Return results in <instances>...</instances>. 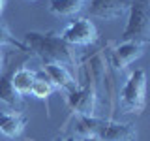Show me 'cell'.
I'll return each instance as SVG.
<instances>
[{"mask_svg": "<svg viewBox=\"0 0 150 141\" xmlns=\"http://www.w3.org/2000/svg\"><path fill=\"white\" fill-rule=\"evenodd\" d=\"M25 43L30 55H36L43 64H62L66 68L77 66L75 47L68 45L62 36L54 30L49 32H26Z\"/></svg>", "mask_w": 150, "mask_h": 141, "instance_id": "cell-1", "label": "cell"}, {"mask_svg": "<svg viewBox=\"0 0 150 141\" xmlns=\"http://www.w3.org/2000/svg\"><path fill=\"white\" fill-rule=\"evenodd\" d=\"M77 137H96L100 141H135V132L131 122H118L111 119H98V117H79Z\"/></svg>", "mask_w": 150, "mask_h": 141, "instance_id": "cell-2", "label": "cell"}, {"mask_svg": "<svg viewBox=\"0 0 150 141\" xmlns=\"http://www.w3.org/2000/svg\"><path fill=\"white\" fill-rule=\"evenodd\" d=\"M150 38V0H131L129 4V21L122 41H137L146 45Z\"/></svg>", "mask_w": 150, "mask_h": 141, "instance_id": "cell-3", "label": "cell"}, {"mask_svg": "<svg viewBox=\"0 0 150 141\" xmlns=\"http://www.w3.org/2000/svg\"><path fill=\"white\" fill-rule=\"evenodd\" d=\"M144 92H146V73L143 68H135L120 90V107L124 113H143Z\"/></svg>", "mask_w": 150, "mask_h": 141, "instance_id": "cell-4", "label": "cell"}, {"mask_svg": "<svg viewBox=\"0 0 150 141\" xmlns=\"http://www.w3.org/2000/svg\"><path fill=\"white\" fill-rule=\"evenodd\" d=\"M62 40L71 47H84L98 41V30L94 23L86 17H77L60 32Z\"/></svg>", "mask_w": 150, "mask_h": 141, "instance_id": "cell-5", "label": "cell"}, {"mask_svg": "<svg viewBox=\"0 0 150 141\" xmlns=\"http://www.w3.org/2000/svg\"><path fill=\"white\" fill-rule=\"evenodd\" d=\"M131 0H90L88 6V15L112 21V19L122 17L129 9Z\"/></svg>", "mask_w": 150, "mask_h": 141, "instance_id": "cell-6", "label": "cell"}, {"mask_svg": "<svg viewBox=\"0 0 150 141\" xmlns=\"http://www.w3.org/2000/svg\"><path fill=\"white\" fill-rule=\"evenodd\" d=\"M96 88L94 87H77L68 92V103L81 117H94L96 111Z\"/></svg>", "mask_w": 150, "mask_h": 141, "instance_id": "cell-7", "label": "cell"}, {"mask_svg": "<svg viewBox=\"0 0 150 141\" xmlns=\"http://www.w3.org/2000/svg\"><path fill=\"white\" fill-rule=\"evenodd\" d=\"M26 126V115L17 109H8L0 113V134L4 137L15 139L23 134Z\"/></svg>", "mask_w": 150, "mask_h": 141, "instance_id": "cell-8", "label": "cell"}, {"mask_svg": "<svg viewBox=\"0 0 150 141\" xmlns=\"http://www.w3.org/2000/svg\"><path fill=\"white\" fill-rule=\"evenodd\" d=\"M41 72L54 83L56 88H62L66 92H71L79 87V83L75 81V77L71 75V70L62 66V64H43Z\"/></svg>", "mask_w": 150, "mask_h": 141, "instance_id": "cell-9", "label": "cell"}, {"mask_svg": "<svg viewBox=\"0 0 150 141\" xmlns=\"http://www.w3.org/2000/svg\"><path fill=\"white\" fill-rule=\"evenodd\" d=\"M144 47L146 45L137 43V41H122V43L112 51V64L120 70L128 68V66L131 62H135L139 56H143Z\"/></svg>", "mask_w": 150, "mask_h": 141, "instance_id": "cell-10", "label": "cell"}, {"mask_svg": "<svg viewBox=\"0 0 150 141\" xmlns=\"http://www.w3.org/2000/svg\"><path fill=\"white\" fill-rule=\"evenodd\" d=\"M11 70L0 73V102L6 103L9 109H17L23 103V96H19L11 87Z\"/></svg>", "mask_w": 150, "mask_h": 141, "instance_id": "cell-11", "label": "cell"}, {"mask_svg": "<svg viewBox=\"0 0 150 141\" xmlns=\"http://www.w3.org/2000/svg\"><path fill=\"white\" fill-rule=\"evenodd\" d=\"M36 81V72L30 68H17L11 70V87L15 88L19 96H26L32 90V85Z\"/></svg>", "mask_w": 150, "mask_h": 141, "instance_id": "cell-12", "label": "cell"}, {"mask_svg": "<svg viewBox=\"0 0 150 141\" xmlns=\"http://www.w3.org/2000/svg\"><path fill=\"white\" fill-rule=\"evenodd\" d=\"M86 2L83 0H51L49 2V11L58 17H73L79 13Z\"/></svg>", "mask_w": 150, "mask_h": 141, "instance_id": "cell-13", "label": "cell"}, {"mask_svg": "<svg viewBox=\"0 0 150 141\" xmlns=\"http://www.w3.org/2000/svg\"><path fill=\"white\" fill-rule=\"evenodd\" d=\"M56 90V87H54V83L51 81L49 77L43 73V72H40V73H36V81L34 85H32V90L30 94H34L36 98H40V100H49V96Z\"/></svg>", "mask_w": 150, "mask_h": 141, "instance_id": "cell-14", "label": "cell"}, {"mask_svg": "<svg viewBox=\"0 0 150 141\" xmlns=\"http://www.w3.org/2000/svg\"><path fill=\"white\" fill-rule=\"evenodd\" d=\"M2 45H11V47H15V49H19V51L30 53L25 41H19L17 38L13 36L11 32H9V28H8L6 23H2V21H0V47H2Z\"/></svg>", "mask_w": 150, "mask_h": 141, "instance_id": "cell-15", "label": "cell"}, {"mask_svg": "<svg viewBox=\"0 0 150 141\" xmlns=\"http://www.w3.org/2000/svg\"><path fill=\"white\" fill-rule=\"evenodd\" d=\"M51 141H100V139H96V137H56Z\"/></svg>", "mask_w": 150, "mask_h": 141, "instance_id": "cell-16", "label": "cell"}, {"mask_svg": "<svg viewBox=\"0 0 150 141\" xmlns=\"http://www.w3.org/2000/svg\"><path fill=\"white\" fill-rule=\"evenodd\" d=\"M2 68H4V53L0 51V72H2Z\"/></svg>", "mask_w": 150, "mask_h": 141, "instance_id": "cell-17", "label": "cell"}, {"mask_svg": "<svg viewBox=\"0 0 150 141\" xmlns=\"http://www.w3.org/2000/svg\"><path fill=\"white\" fill-rule=\"evenodd\" d=\"M4 6H6V0H0V15H2V11H4Z\"/></svg>", "mask_w": 150, "mask_h": 141, "instance_id": "cell-18", "label": "cell"}, {"mask_svg": "<svg viewBox=\"0 0 150 141\" xmlns=\"http://www.w3.org/2000/svg\"><path fill=\"white\" fill-rule=\"evenodd\" d=\"M83 2H88V0H83Z\"/></svg>", "mask_w": 150, "mask_h": 141, "instance_id": "cell-19", "label": "cell"}]
</instances>
